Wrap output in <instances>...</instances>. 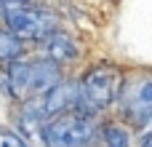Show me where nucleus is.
Returning <instances> with one entry per match:
<instances>
[{
    "label": "nucleus",
    "mask_w": 152,
    "mask_h": 147,
    "mask_svg": "<svg viewBox=\"0 0 152 147\" xmlns=\"http://www.w3.org/2000/svg\"><path fill=\"white\" fill-rule=\"evenodd\" d=\"M5 80H8L13 96H21L24 102H32L37 94H48L61 83V67L51 59L11 62Z\"/></svg>",
    "instance_id": "1"
},
{
    "label": "nucleus",
    "mask_w": 152,
    "mask_h": 147,
    "mask_svg": "<svg viewBox=\"0 0 152 147\" xmlns=\"http://www.w3.org/2000/svg\"><path fill=\"white\" fill-rule=\"evenodd\" d=\"M3 21L13 37H35V40H48L56 27L59 16L48 8H37L29 3H3Z\"/></svg>",
    "instance_id": "2"
},
{
    "label": "nucleus",
    "mask_w": 152,
    "mask_h": 147,
    "mask_svg": "<svg viewBox=\"0 0 152 147\" xmlns=\"http://www.w3.org/2000/svg\"><path fill=\"white\" fill-rule=\"evenodd\" d=\"M80 104L77 112L94 115L104 107H110L120 91V72L112 64H96L91 67L80 80Z\"/></svg>",
    "instance_id": "3"
},
{
    "label": "nucleus",
    "mask_w": 152,
    "mask_h": 147,
    "mask_svg": "<svg viewBox=\"0 0 152 147\" xmlns=\"http://www.w3.org/2000/svg\"><path fill=\"white\" fill-rule=\"evenodd\" d=\"M96 126L91 115L83 112H67L45 123L43 142L45 147H88L94 142Z\"/></svg>",
    "instance_id": "4"
},
{
    "label": "nucleus",
    "mask_w": 152,
    "mask_h": 147,
    "mask_svg": "<svg viewBox=\"0 0 152 147\" xmlns=\"http://www.w3.org/2000/svg\"><path fill=\"white\" fill-rule=\"evenodd\" d=\"M120 107H123V115L131 118L136 126L150 123V118H152V72L134 75V78H128L123 83Z\"/></svg>",
    "instance_id": "5"
},
{
    "label": "nucleus",
    "mask_w": 152,
    "mask_h": 147,
    "mask_svg": "<svg viewBox=\"0 0 152 147\" xmlns=\"http://www.w3.org/2000/svg\"><path fill=\"white\" fill-rule=\"evenodd\" d=\"M77 104H80V83L77 80H61L53 91H48L43 96V110L48 118L77 112Z\"/></svg>",
    "instance_id": "6"
},
{
    "label": "nucleus",
    "mask_w": 152,
    "mask_h": 147,
    "mask_svg": "<svg viewBox=\"0 0 152 147\" xmlns=\"http://www.w3.org/2000/svg\"><path fill=\"white\" fill-rule=\"evenodd\" d=\"M45 110H43V99H32V102H24L21 104V112H19V129L24 137H32V139H43V131H45Z\"/></svg>",
    "instance_id": "7"
},
{
    "label": "nucleus",
    "mask_w": 152,
    "mask_h": 147,
    "mask_svg": "<svg viewBox=\"0 0 152 147\" xmlns=\"http://www.w3.org/2000/svg\"><path fill=\"white\" fill-rule=\"evenodd\" d=\"M45 46H48L51 62H72V59H77V43L64 32H53L45 40Z\"/></svg>",
    "instance_id": "8"
},
{
    "label": "nucleus",
    "mask_w": 152,
    "mask_h": 147,
    "mask_svg": "<svg viewBox=\"0 0 152 147\" xmlns=\"http://www.w3.org/2000/svg\"><path fill=\"white\" fill-rule=\"evenodd\" d=\"M104 147H131V131L123 123H107L102 129Z\"/></svg>",
    "instance_id": "9"
},
{
    "label": "nucleus",
    "mask_w": 152,
    "mask_h": 147,
    "mask_svg": "<svg viewBox=\"0 0 152 147\" xmlns=\"http://www.w3.org/2000/svg\"><path fill=\"white\" fill-rule=\"evenodd\" d=\"M21 54V40L13 37L11 32H0V62L5 59H13Z\"/></svg>",
    "instance_id": "10"
},
{
    "label": "nucleus",
    "mask_w": 152,
    "mask_h": 147,
    "mask_svg": "<svg viewBox=\"0 0 152 147\" xmlns=\"http://www.w3.org/2000/svg\"><path fill=\"white\" fill-rule=\"evenodd\" d=\"M0 147H27L21 134H13V131H5L0 129Z\"/></svg>",
    "instance_id": "11"
},
{
    "label": "nucleus",
    "mask_w": 152,
    "mask_h": 147,
    "mask_svg": "<svg viewBox=\"0 0 152 147\" xmlns=\"http://www.w3.org/2000/svg\"><path fill=\"white\" fill-rule=\"evenodd\" d=\"M142 147H152V134H147V137H144V142H142Z\"/></svg>",
    "instance_id": "12"
}]
</instances>
